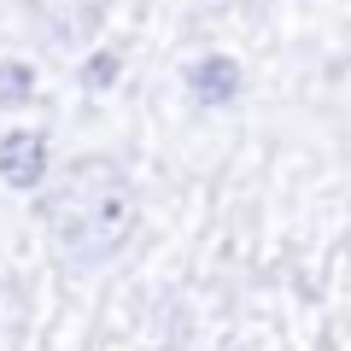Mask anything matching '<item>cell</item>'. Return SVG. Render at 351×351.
<instances>
[{
  "instance_id": "obj_1",
  "label": "cell",
  "mask_w": 351,
  "mask_h": 351,
  "mask_svg": "<svg viewBox=\"0 0 351 351\" xmlns=\"http://www.w3.org/2000/svg\"><path fill=\"white\" fill-rule=\"evenodd\" d=\"M41 223L71 269H100L135 240L141 193L117 158H71L41 193Z\"/></svg>"
},
{
  "instance_id": "obj_2",
  "label": "cell",
  "mask_w": 351,
  "mask_h": 351,
  "mask_svg": "<svg viewBox=\"0 0 351 351\" xmlns=\"http://www.w3.org/2000/svg\"><path fill=\"white\" fill-rule=\"evenodd\" d=\"M12 6L53 41V47H82V41H94V29L112 12V0H12Z\"/></svg>"
},
{
  "instance_id": "obj_3",
  "label": "cell",
  "mask_w": 351,
  "mask_h": 351,
  "mask_svg": "<svg viewBox=\"0 0 351 351\" xmlns=\"http://www.w3.org/2000/svg\"><path fill=\"white\" fill-rule=\"evenodd\" d=\"M0 176H6V188H41V176H47V135L41 129H6L0 135Z\"/></svg>"
},
{
  "instance_id": "obj_4",
  "label": "cell",
  "mask_w": 351,
  "mask_h": 351,
  "mask_svg": "<svg viewBox=\"0 0 351 351\" xmlns=\"http://www.w3.org/2000/svg\"><path fill=\"white\" fill-rule=\"evenodd\" d=\"M182 82H188V100L193 106L217 112V106H228L240 94V64L228 59V53H205V59H193L188 71H182Z\"/></svg>"
},
{
  "instance_id": "obj_5",
  "label": "cell",
  "mask_w": 351,
  "mask_h": 351,
  "mask_svg": "<svg viewBox=\"0 0 351 351\" xmlns=\"http://www.w3.org/2000/svg\"><path fill=\"white\" fill-rule=\"evenodd\" d=\"M36 94V71L24 59H0V106H24Z\"/></svg>"
},
{
  "instance_id": "obj_6",
  "label": "cell",
  "mask_w": 351,
  "mask_h": 351,
  "mask_svg": "<svg viewBox=\"0 0 351 351\" xmlns=\"http://www.w3.org/2000/svg\"><path fill=\"white\" fill-rule=\"evenodd\" d=\"M112 76H117V59H112V53H100V59H94V71H82V82L106 88V82H112Z\"/></svg>"
}]
</instances>
